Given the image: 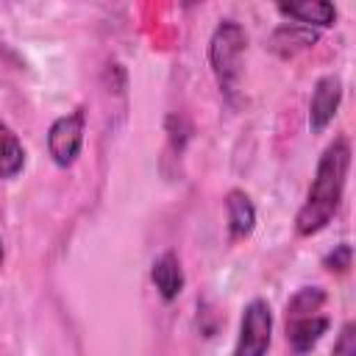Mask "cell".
I'll return each instance as SVG.
<instances>
[{"label":"cell","mask_w":356,"mask_h":356,"mask_svg":"<svg viewBox=\"0 0 356 356\" xmlns=\"http://www.w3.org/2000/svg\"><path fill=\"white\" fill-rule=\"evenodd\" d=\"M348 167H350V145L345 136H337L323 150L312 189L306 195V203L300 206V211L295 217V231L300 236H312L331 222V217L339 209L342 192H345Z\"/></svg>","instance_id":"1"},{"label":"cell","mask_w":356,"mask_h":356,"mask_svg":"<svg viewBox=\"0 0 356 356\" xmlns=\"http://www.w3.org/2000/svg\"><path fill=\"white\" fill-rule=\"evenodd\" d=\"M248 47V33L239 22L222 19L209 39V64L217 75L222 92H234L242 78V56Z\"/></svg>","instance_id":"2"},{"label":"cell","mask_w":356,"mask_h":356,"mask_svg":"<svg viewBox=\"0 0 356 356\" xmlns=\"http://www.w3.org/2000/svg\"><path fill=\"white\" fill-rule=\"evenodd\" d=\"M270 337H273V314H270V306L256 298L242 312V323H239V337H236L234 356H267Z\"/></svg>","instance_id":"3"},{"label":"cell","mask_w":356,"mask_h":356,"mask_svg":"<svg viewBox=\"0 0 356 356\" xmlns=\"http://www.w3.org/2000/svg\"><path fill=\"white\" fill-rule=\"evenodd\" d=\"M83 128H86L83 108H75L72 114H64L50 125L47 150L58 167H70L78 159L81 145H83Z\"/></svg>","instance_id":"4"},{"label":"cell","mask_w":356,"mask_h":356,"mask_svg":"<svg viewBox=\"0 0 356 356\" xmlns=\"http://www.w3.org/2000/svg\"><path fill=\"white\" fill-rule=\"evenodd\" d=\"M339 100H342L339 78L337 75H323L314 83V92H312V100H309V125H312L314 134L328 128V122L334 120V114L339 108Z\"/></svg>","instance_id":"5"},{"label":"cell","mask_w":356,"mask_h":356,"mask_svg":"<svg viewBox=\"0 0 356 356\" xmlns=\"http://www.w3.org/2000/svg\"><path fill=\"white\" fill-rule=\"evenodd\" d=\"M328 317H320V314H306V317H289L286 320V339L292 345L295 353H309L320 337L328 331Z\"/></svg>","instance_id":"6"},{"label":"cell","mask_w":356,"mask_h":356,"mask_svg":"<svg viewBox=\"0 0 356 356\" xmlns=\"http://www.w3.org/2000/svg\"><path fill=\"white\" fill-rule=\"evenodd\" d=\"M278 11L289 19H295L298 25H317V28H328L337 19V8L325 0H298V3H278Z\"/></svg>","instance_id":"7"},{"label":"cell","mask_w":356,"mask_h":356,"mask_svg":"<svg viewBox=\"0 0 356 356\" xmlns=\"http://www.w3.org/2000/svg\"><path fill=\"white\" fill-rule=\"evenodd\" d=\"M150 278L159 289V295L164 300H175L184 289V270H181V261L172 250H164L156 261H153V270H150Z\"/></svg>","instance_id":"8"},{"label":"cell","mask_w":356,"mask_h":356,"mask_svg":"<svg viewBox=\"0 0 356 356\" xmlns=\"http://www.w3.org/2000/svg\"><path fill=\"white\" fill-rule=\"evenodd\" d=\"M225 211H228V236L245 239L256 225V209L250 197L242 189H231L225 195Z\"/></svg>","instance_id":"9"},{"label":"cell","mask_w":356,"mask_h":356,"mask_svg":"<svg viewBox=\"0 0 356 356\" xmlns=\"http://www.w3.org/2000/svg\"><path fill=\"white\" fill-rule=\"evenodd\" d=\"M314 42H317V31H312V28H306V25H298V22L281 25V28H275L273 36H270V47H273L278 56H284V58H289V56H295V53L312 47Z\"/></svg>","instance_id":"10"},{"label":"cell","mask_w":356,"mask_h":356,"mask_svg":"<svg viewBox=\"0 0 356 356\" xmlns=\"http://www.w3.org/2000/svg\"><path fill=\"white\" fill-rule=\"evenodd\" d=\"M25 167V147L17 134L0 120V178H14Z\"/></svg>","instance_id":"11"},{"label":"cell","mask_w":356,"mask_h":356,"mask_svg":"<svg viewBox=\"0 0 356 356\" xmlns=\"http://www.w3.org/2000/svg\"><path fill=\"white\" fill-rule=\"evenodd\" d=\"M325 303V292L320 286H303L298 289L289 303H286V320L289 317H306V314H314L320 306Z\"/></svg>","instance_id":"12"},{"label":"cell","mask_w":356,"mask_h":356,"mask_svg":"<svg viewBox=\"0 0 356 356\" xmlns=\"http://www.w3.org/2000/svg\"><path fill=\"white\" fill-rule=\"evenodd\" d=\"M350 261H353V250H350L348 242H342V245H337V248L323 259V267L331 270V273H348V270H350Z\"/></svg>","instance_id":"13"},{"label":"cell","mask_w":356,"mask_h":356,"mask_svg":"<svg viewBox=\"0 0 356 356\" xmlns=\"http://www.w3.org/2000/svg\"><path fill=\"white\" fill-rule=\"evenodd\" d=\"M331 356H356V325L345 323L337 342H334V353Z\"/></svg>","instance_id":"14"},{"label":"cell","mask_w":356,"mask_h":356,"mask_svg":"<svg viewBox=\"0 0 356 356\" xmlns=\"http://www.w3.org/2000/svg\"><path fill=\"white\" fill-rule=\"evenodd\" d=\"M0 264H3V242H0Z\"/></svg>","instance_id":"15"}]
</instances>
